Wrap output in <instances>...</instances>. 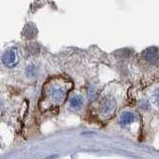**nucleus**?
<instances>
[{
  "mask_svg": "<svg viewBox=\"0 0 159 159\" xmlns=\"http://www.w3.org/2000/svg\"><path fill=\"white\" fill-rule=\"evenodd\" d=\"M116 102L112 97H106L104 98L102 102H101V107H99V109H101V113L103 116H109L111 114H112L116 111Z\"/></svg>",
  "mask_w": 159,
  "mask_h": 159,
  "instance_id": "nucleus-1",
  "label": "nucleus"
},
{
  "mask_svg": "<svg viewBox=\"0 0 159 159\" xmlns=\"http://www.w3.org/2000/svg\"><path fill=\"white\" fill-rule=\"evenodd\" d=\"M2 62L7 67H14L18 62L17 52L14 49L7 50L2 56Z\"/></svg>",
  "mask_w": 159,
  "mask_h": 159,
  "instance_id": "nucleus-2",
  "label": "nucleus"
},
{
  "mask_svg": "<svg viewBox=\"0 0 159 159\" xmlns=\"http://www.w3.org/2000/svg\"><path fill=\"white\" fill-rule=\"evenodd\" d=\"M141 56L144 60H146L149 63L156 64L157 62H159V50L156 48L146 49L145 51L141 54Z\"/></svg>",
  "mask_w": 159,
  "mask_h": 159,
  "instance_id": "nucleus-3",
  "label": "nucleus"
},
{
  "mask_svg": "<svg viewBox=\"0 0 159 159\" xmlns=\"http://www.w3.org/2000/svg\"><path fill=\"white\" fill-rule=\"evenodd\" d=\"M50 94H51V98L54 102H60L65 98V97H66V91H65L62 87L56 86L52 88Z\"/></svg>",
  "mask_w": 159,
  "mask_h": 159,
  "instance_id": "nucleus-4",
  "label": "nucleus"
},
{
  "mask_svg": "<svg viewBox=\"0 0 159 159\" xmlns=\"http://www.w3.org/2000/svg\"><path fill=\"white\" fill-rule=\"evenodd\" d=\"M134 119H135V116H134L133 112L124 111L121 113L120 117H119V122L122 125H128V124H130L134 121Z\"/></svg>",
  "mask_w": 159,
  "mask_h": 159,
  "instance_id": "nucleus-5",
  "label": "nucleus"
},
{
  "mask_svg": "<svg viewBox=\"0 0 159 159\" xmlns=\"http://www.w3.org/2000/svg\"><path fill=\"white\" fill-rule=\"evenodd\" d=\"M84 104V98L81 96H74L71 98V102H70V106L73 108H80L82 107Z\"/></svg>",
  "mask_w": 159,
  "mask_h": 159,
  "instance_id": "nucleus-6",
  "label": "nucleus"
},
{
  "mask_svg": "<svg viewBox=\"0 0 159 159\" xmlns=\"http://www.w3.org/2000/svg\"><path fill=\"white\" fill-rule=\"evenodd\" d=\"M155 99H156V102L159 103V91L156 93V94H155Z\"/></svg>",
  "mask_w": 159,
  "mask_h": 159,
  "instance_id": "nucleus-7",
  "label": "nucleus"
}]
</instances>
